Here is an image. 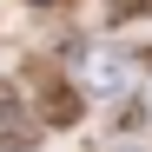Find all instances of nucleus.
Listing matches in <instances>:
<instances>
[{"label":"nucleus","mask_w":152,"mask_h":152,"mask_svg":"<svg viewBox=\"0 0 152 152\" xmlns=\"http://www.w3.org/2000/svg\"><path fill=\"white\" fill-rule=\"evenodd\" d=\"M27 145H40V106L13 73H0V152H27Z\"/></svg>","instance_id":"nucleus-1"}]
</instances>
